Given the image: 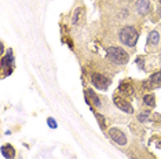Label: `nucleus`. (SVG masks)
<instances>
[{
	"mask_svg": "<svg viewBox=\"0 0 161 159\" xmlns=\"http://www.w3.org/2000/svg\"><path fill=\"white\" fill-rule=\"evenodd\" d=\"M108 58L110 62L114 64H125L130 59V55L125 52V49H123L121 47H109L108 49Z\"/></svg>",
	"mask_w": 161,
	"mask_h": 159,
	"instance_id": "nucleus-1",
	"label": "nucleus"
},
{
	"mask_svg": "<svg viewBox=\"0 0 161 159\" xmlns=\"http://www.w3.org/2000/svg\"><path fill=\"white\" fill-rule=\"evenodd\" d=\"M119 37H120V40H121L123 44H125L128 47H135L139 36H138L136 29H135L134 26H125L120 30Z\"/></svg>",
	"mask_w": 161,
	"mask_h": 159,
	"instance_id": "nucleus-2",
	"label": "nucleus"
},
{
	"mask_svg": "<svg viewBox=\"0 0 161 159\" xmlns=\"http://www.w3.org/2000/svg\"><path fill=\"white\" fill-rule=\"evenodd\" d=\"M91 82L94 84L95 88L102 89V91H106V89H108V86H109V84H110V81H109L105 75H102L99 73H94L92 74V77H91Z\"/></svg>",
	"mask_w": 161,
	"mask_h": 159,
	"instance_id": "nucleus-3",
	"label": "nucleus"
},
{
	"mask_svg": "<svg viewBox=\"0 0 161 159\" xmlns=\"http://www.w3.org/2000/svg\"><path fill=\"white\" fill-rule=\"evenodd\" d=\"M109 136H110V139L116 144H119V146H125L127 144V137L120 129H116V128L109 129Z\"/></svg>",
	"mask_w": 161,
	"mask_h": 159,
	"instance_id": "nucleus-4",
	"label": "nucleus"
},
{
	"mask_svg": "<svg viewBox=\"0 0 161 159\" xmlns=\"http://www.w3.org/2000/svg\"><path fill=\"white\" fill-rule=\"evenodd\" d=\"M114 104L117 107L120 108V110H123L124 113H127V114H131L134 111V108L132 106H131V103L130 102H127L125 99H123V97H114Z\"/></svg>",
	"mask_w": 161,
	"mask_h": 159,
	"instance_id": "nucleus-5",
	"label": "nucleus"
},
{
	"mask_svg": "<svg viewBox=\"0 0 161 159\" xmlns=\"http://www.w3.org/2000/svg\"><path fill=\"white\" fill-rule=\"evenodd\" d=\"M86 97H87V102H91L92 104H95L97 107H101V102H99V97L97 96L92 89H87L86 91Z\"/></svg>",
	"mask_w": 161,
	"mask_h": 159,
	"instance_id": "nucleus-6",
	"label": "nucleus"
},
{
	"mask_svg": "<svg viewBox=\"0 0 161 159\" xmlns=\"http://www.w3.org/2000/svg\"><path fill=\"white\" fill-rule=\"evenodd\" d=\"M149 0H138L136 2V10L139 14H146L149 11Z\"/></svg>",
	"mask_w": 161,
	"mask_h": 159,
	"instance_id": "nucleus-7",
	"label": "nucleus"
},
{
	"mask_svg": "<svg viewBox=\"0 0 161 159\" xmlns=\"http://www.w3.org/2000/svg\"><path fill=\"white\" fill-rule=\"evenodd\" d=\"M2 154L3 156L7 158V159H13L15 156V150L11 147V146H3L2 147Z\"/></svg>",
	"mask_w": 161,
	"mask_h": 159,
	"instance_id": "nucleus-8",
	"label": "nucleus"
},
{
	"mask_svg": "<svg viewBox=\"0 0 161 159\" xmlns=\"http://www.w3.org/2000/svg\"><path fill=\"white\" fill-rule=\"evenodd\" d=\"M13 55H11V52H8L4 58H2V67L3 69H10L11 67V64H13ZM11 70V69H10Z\"/></svg>",
	"mask_w": 161,
	"mask_h": 159,
	"instance_id": "nucleus-9",
	"label": "nucleus"
},
{
	"mask_svg": "<svg viewBox=\"0 0 161 159\" xmlns=\"http://www.w3.org/2000/svg\"><path fill=\"white\" fill-rule=\"evenodd\" d=\"M158 40H160V34H158V32H156V30L150 32L149 38H147V43H149L150 45H157V44H158Z\"/></svg>",
	"mask_w": 161,
	"mask_h": 159,
	"instance_id": "nucleus-10",
	"label": "nucleus"
},
{
	"mask_svg": "<svg viewBox=\"0 0 161 159\" xmlns=\"http://www.w3.org/2000/svg\"><path fill=\"white\" fill-rule=\"evenodd\" d=\"M150 81H152L153 84H161V71H157V73L152 74Z\"/></svg>",
	"mask_w": 161,
	"mask_h": 159,
	"instance_id": "nucleus-11",
	"label": "nucleus"
},
{
	"mask_svg": "<svg viewBox=\"0 0 161 159\" xmlns=\"http://www.w3.org/2000/svg\"><path fill=\"white\" fill-rule=\"evenodd\" d=\"M143 102L146 106H154V96L153 95H145Z\"/></svg>",
	"mask_w": 161,
	"mask_h": 159,
	"instance_id": "nucleus-12",
	"label": "nucleus"
},
{
	"mask_svg": "<svg viewBox=\"0 0 161 159\" xmlns=\"http://www.w3.org/2000/svg\"><path fill=\"white\" fill-rule=\"evenodd\" d=\"M120 91H123L124 93H127V95H131V93L134 92V89H132V86H130L128 84H123L120 86Z\"/></svg>",
	"mask_w": 161,
	"mask_h": 159,
	"instance_id": "nucleus-13",
	"label": "nucleus"
},
{
	"mask_svg": "<svg viewBox=\"0 0 161 159\" xmlns=\"http://www.w3.org/2000/svg\"><path fill=\"white\" fill-rule=\"evenodd\" d=\"M95 117H97V119H98V122H99V126H101V129H105L106 128V122H105V118L103 117H102V115L101 114H95Z\"/></svg>",
	"mask_w": 161,
	"mask_h": 159,
	"instance_id": "nucleus-14",
	"label": "nucleus"
},
{
	"mask_svg": "<svg viewBox=\"0 0 161 159\" xmlns=\"http://www.w3.org/2000/svg\"><path fill=\"white\" fill-rule=\"evenodd\" d=\"M47 124H48V126H50V128H53V129H55L57 128V121H55V119H53V118H48V119H47Z\"/></svg>",
	"mask_w": 161,
	"mask_h": 159,
	"instance_id": "nucleus-15",
	"label": "nucleus"
},
{
	"mask_svg": "<svg viewBox=\"0 0 161 159\" xmlns=\"http://www.w3.org/2000/svg\"><path fill=\"white\" fill-rule=\"evenodd\" d=\"M146 118H147V113L139 114V115H138V119H139V121H146Z\"/></svg>",
	"mask_w": 161,
	"mask_h": 159,
	"instance_id": "nucleus-16",
	"label": "nucleus"
},
{
	"mask_svg": "<svg viewBox=\"0 0 161 159\" xmlns=\"http://www.w3.org/2000/svg\"><path fill=\"white\" fill-rule=\"evenodd\" d=\"M158 14H160V17H161V7H160V8H158Z\"/></svg>",
	"mask_w": 161,
	"mask_h": 159,
	"instance_id": "nucleus-17",
	"label": "nucleus"
},
{
	"mask_svg": "<svg viewBox=\"0 0 161 159\" xmlns=\"http://www.w3.org/2000/svg\"><path fill=\"white\" fill-rule=\"evenodd\" d=\"M132 159H136V158H132Z\"/></svg>",
	"mask_w": 161,
	"mask_h": 159,
	"instance_id": "nucleus-18",
	"label": "nucleus"
},
{
	"mask_svg": "<svg viewBox=\"0 0 161 159\" xmlns=\"http://www.w3.org/2000/svg\"><path fill=\"white\" fill-rule=\"evenodd\" d=\"M160 3H161V0H160Z\"/></svg>",
	"mask_w": 161,
	"mask_h": 159,
	"instance_id": "nucleus-19",
	"label": "nucleus"
}]
</instances>
